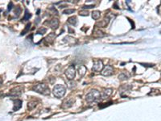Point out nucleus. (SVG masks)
I'll return each instance as SVG.
<instances>
[{
    "label": "nucleus",
    "mask_w": 161,
    "mask_h": 121,
    "mask_svg": "<svg viewBox=\"0 0 161 121\" xmlns=\"http://www.w3.org/2000/svg\"><path fill=\"white\" fill-rule=\"evenodd\" d=\"M127 78H128V75L126 74V73H122L119 75V80H121V81L127 80Z\"/></svg>",
    "instance_id": "17"
},
{
    "label": "nucleus",
    "mask_w": 161,
    "mask_h": 121,
    "mask_svg": "<svg viewBox=\"0 0 161 121\" xmlns=\"http://www.w3.org/2000/svg\"><path fill=\"white\" fill-rule=\"evenodd\" d=\"M31 16H32V15H31L28 11H27L26 10V12H25V14H24V18H23V20L24 21H26V20H28L30 18H31Z\"/></svg>",
    "instance_id": "18"
},
{
    "label": "nucleus",
    "mask_w": 161,
    "mask_h": 121,
    "mask_svg": "<svg viewBox=\"0 0 161 121\" xmlns=\"http://www.w3.org/2000/svg\"><path fill=\"white\" fill-rule=\"evenodd\" d=\"M15 15L18 17L19 15V14L21 13V8H20L19 7H16V8H15Z\"/></svg>",
    "instance_id": "23"
},
{
    "label": "nucleus",
    "mask_w": 161,
    "mask_h": 121,
    "mask_svg": "<svg viewBox=\"0 0 161 121\" xmlns=\"http://www.w3.org/2000/svg\"><path fill=\"white\" fill-rule=\"evenodd\" d=\"M65 76L68 80H73L76 76V69L73 65H70L65 71Z\"/></svg>",
    "instance_id": "4"
},
{
    "label": "nucleus",
    "mask_w": 161,
    "mask_h": 121,
    "mask_svg": "<svg viewBox=\"0 0 161 121\" xmlns=\"http://www.w3.org/2000/svg\"><path fill=\"white\" fill-rule=\"evenodd\" d=\"M86 70H87V69H86L85 66L81 65L80 68H79V69H78V72H79V74H80V76L83 77L84 75H85V73H86Z\"/></svg>",
    "instance_id": "14"
},
{
    "label": "nucleus",
    "mask_w": 161,
    "mask_h": 121,
    "mask_svg": "<svg viewBox=\"0 0 161 121\" xmlns=\"http://www.w3.org/2000/svg\"><path fill=\"white\" fill-rule=\"evenodd\" d=\"M100 98H101L100 92L97 91V90H93V91H91L86 94V101L88 102H95L97 100H98Z\"/></svg>",
    "instance_id": "2"
},
{
    "label": "nucleus",
    "mask_w": 161,
    "mask_h": 121,
    "mask_svg": "<svg viewBox=\"0 0 161 121\" xmlns=\"http://www.w3.org/2000/svg\"><path fill=\"white\" fill-rule=\"evenodd\" d=\"M94 7V5H89V6H84L83 7V9H90V8H92V7Z\"/></svg>",
    "instance_id": "26"
},
{
    "label": "nucleus",
    "mask_w": 161,
    "mask_h": 121,
    "mask_svg": "<svg viewBox=\"0 0 161 121\" xmlns=\"http://www.w3.org/2000/svg\"><path fill=\"white\" fill-rule=\"evenodd\" d=\"M68 22L72 25H76V24H77V19L75 16L69 17L68 19Z\"/></svg>",
    "instance_id": "15"
},
{
    "label": "nucleus",
    "mask_w": 161,
    "mask_h": 121,
    "mask_svg": "<svg viewBox=\"0 0 161 121\" xmlns=\"http://www.w3.org/2000/svg\"><path fill=\"white\" fill-rule=\"evenodd\" d=\"M21 94H22V89L20 88V87H15V88H13L10 91L8 95L11 97H17V96H19Z\"/></svg>",
    "instance_id": "7"
},
{
    "label": "nucleus",
    "mask_w": 161,
    "mask_h": 121,
    "mask_svg": "<svg viewBox=\"0 0 161 121\" xmlns=\"http://www.w3.org/2000/svg\"><path fill=\"white\" fill-rule=\"evenodd\" d=\"M104 68V65H103V63L102 61H100V60H97L93 62V71H95V72H100Z\"/></svg>",
    "instance_id": "5"
},
{
    "label": "nucleus",
    "mask_w": 161,
    "mask_h": 121,
    "mask_svg": "<svg viewBox=\"0 0 161 121\" xmlns=\"http://www.w3.org/2000/svg\"><path fill=\"white\" fill-rule=\"evenodd\" d=\"M65 92H66V89L63 85L58 84L57 86H55L54 88H53V94H54L55 97L58 98V99L62 98L65 94Z\"/></svg>",
    "instance_id": "3"
},
{
    "label": "nucleus",
    "mask_w": 161,
    "mask_h": 121,
    "mask_svg": "<svg viewBox=\"0 0 161 121\" xmlns=\"http://www.w3.org/2000/svg\"><path fill=\"white\" fill-rule=\"evenodd\" d=\"M22 107V101L20 99H16L14 102V107H13V111L15 112V111L19 110Z\"/></svg>",
    "instance_id": "10"
},
{
    "label": "nucleus",
    "mask_w": 161,
    "mask_h": 121,
    "mask_svg": "<svg viewBox=\"0 0 161 121\" xmlns=\"http://www.w3.org/2000/svg\"><path fill=\"white\" fill-rule=\"evenodd\" d=\"M112 92H113V90L110 89V88L105 89L104 91H102V93L101 94L102 99H106V98L110 97V95H111Z\"/></svg>",
    "instance_id": "8"
},
{
    "label": "nucleus",
    "mask_w": 161,
    "mask_h": 121,
    "mask_svg": "<svg viewBox=\"0 0 161 121\" xmlns=\"http://www.w3.org/2000/svg\"><path fill=\"white\" fill-rule=\"evenodd\" d=\"M47 32V29H46L45 28H44V27H42V28H40L39 30L37 31V34H40V35H44V33Z\"/></svg>",
    "instance_id": "19"
},
{
    "label": "nucleus",
    "mask_w": 161,
    "mask_h": 121,
    "mask_svg": "<svg viewBox=\"0 0 161 121\" xmlns=\"http://www.w3.org/2000/svg\"><path fill=\"white\" fill-rule=\"evenodd\" d=\"M55 38H56V34L55 33L52 32V33H50V34H48V37L45 38V40L47 41V42L51 44V43H52L53 41H54Z\"/></svg>",
    "instance_id": "12"
},
{
    "label": "nucleus",
    "mask_w": 161,
    "mask_h": 121,
    "mask_svg": "<svg viewBox=\"0 0 161 121\" xmlns=\"http://www.w3.org/2000/svg\"><path fill=\"white\" fill-rule=\"evenodd\" d=\"M49 25L52 29H57L59 26V20L57 19H52L49 22Z\"/></svg>",
    "instance_id": "9"
},
{
    "label": "nucleus",
    "mask_w": 161,
    "mask_h": 121,
    "mask_svg": "<svg viewBox=\"0 0 161 121\" xmlns=\"http://www.w3.org/2000/svg\"><path fill=\"white\" fill-rule=\"evenodd\" d=\"M113 72H114V69L112 66L106 65V67H104L102 70L101 71V74H102V75H103V76H110L113 74Z\"/></svg>",
    "instance_id": "6"
},
{
    "label": "nucleus",
    "mask_w": 161,
    "mask_h": 121,
    "mask_svg": "<svg viewBox=\"0 0 161 121\" xmlns=\"http://www.w3.org/2000/svg\"><path fill=\"white\" fill-rule=\"evenodd\" d=\"M33 91H36L37 93L44 94V95H48L50 94V91L49 88H48V85H46L44 83H40V84H36L33 86Z\"/></svg>",
    "instance_id": "1"
},
{
    "label": "nucleus",
    "mask_w": 161,
    "mask_h": 121,
    "mask_svg": "<svg viewBox=\"0 0 161 121\" xmlns=\"http://www.w3.org/2000/svg\"><path fill=\"white\" fill-rule=\"evenodd\" d=\"M35 106H36V102H28V108L29 109H33Z\"/></svg>",
    "instance_id": "22"
},
{
    "label": "nucleus",
    "mask_w": 161,
    "mask_h": 121,
    "mask_svg": "<svg viewBox=\"0 0 161 121\" xmlns=\"http://www.w3.org/2000/svg\"><path fill=\"white\" fill-rule=\"evenodd\" d=\"M2 85V79L0 78V86H1Z\"/></svg>",
    "instance_id": "27"
},
{
    "label": "nucleus",
    "mask_w": 161,
    "mask_h": 121,
    "mask_svg": "<svg viewBox=\"0 0 161 121\" xmlns=\"http://www.w3.org/2000/svg\"><path fill=\"white\" fill-rule=\"evenodd\" d=\"M12 7H13V3L12 2H10V4L8 5V8H7V11H10L12 9Z\"/></svg>",
    "instance_id": "25"
},
{
    "label": "nucleus",
    "mask_w": 161,
    "mask_h": 121,
    "mask_svg": "<svg viewBox=\"0 0 161 121\" xmlns=\"http://www.w3.org/2000/svg\"><path fill=\"white\" fill-rule=\"evenodd\" d=\"M109 20L110 19L109 18H106V19H105L104 20H102V21H100L99 23H98L97 24V26H99L100 28H103V27H106L107 24H108L109 23Z\"/></svg>",
    "instance_id": "13"
},
{
    "label": "nucleus",
    "mask_w": 161,
    "mask_h": 121,
    "mask_svg": "<svg viewBox=\"0 0 161 121\" xmlns=\"http://www.w3.org/2000/svg\"><path fill=\"white\" fill-rule=\"evenodd\" d=\"M88 14H89V12L87 11H80V13H79V15H88Z\"/></svg>",
    "instance_id": "24"
},
{
    "label": "nucleus",
    "mask_w": 161,
    "mask_h": 121,
    "mask_svg": "<svg viewBox=\"0 0 161 121\" xmlns=\"http://www.w3.org/2000/svg\"><path fill=\"white\" fill-rule=\"evenodd\" d=\"M30 27H31V24L29 23V24H27L26 25V28H24V30L22 32L21 35H24V34H26V33H27V32L29 31V29H30Z\"/></svg>",
    "instance_id": "21"
},
{
    "label": "nucleus",
    "mask_w": 161,
    "mask_h": 121,
    "mask_svg": "<svg viewBox=\"0 0 161 121\" xmlns=\"http://www.w3.org/2000/svg\"><path fill=\"white\" fill-rule=\"evenodd\" d=\"M74 102V100L73 99H66L65 102H63V107H65V108H68V107H70L73 106Z\"/></svg>",
    "instance_id": "11"
},
{
    "label": "nucleus",
    "mask_w": 161,
    "mask_h": 121,
    "mask_svg": "<svg viewBox=\"0 0 161 121\" xmlns=\"http://www.w3.org/2000/svg\"><path fill=\"white\" fill-rule=\"evenodd\" d=\"M73 12H75V10H74V9H66V10H65V11H63V14L70 15V14H73Z\"/></svg>",
    "instance_id": "20"
},
{
    "label": "nucleus",
    "mask_w": 161,
    "mask_h": 121,
    "mask_svg": "<svg viewBox=\"0 0 161 121\" xmlns=\"http://www.w3.org/2000/svg\"><path fill=\"white\" fill-rule=\"evenodd\" d=\"M100 11H93V13H92V17H93V19H98L99 18H100Z\"/></svg>",
    "instance_id": "16"
}]
</instances>
